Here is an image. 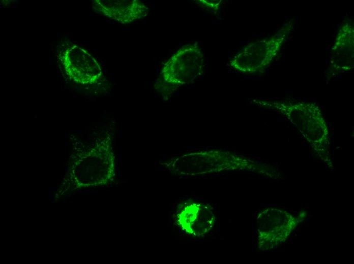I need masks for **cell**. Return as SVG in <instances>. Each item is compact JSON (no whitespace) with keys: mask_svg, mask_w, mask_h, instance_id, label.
I'll return each instance as SVG.
<instances>
[{"mask_svg":"<svg viewBox=\"0 0 354 264\" xmlns=\"http://www.w3.org/2000/svg\"><path fill=\"white\" fill-rule=\"evenodd\" d=\"M332 50L336 67L348 69L352 67L353 29L351 25L345 24L340 28Z\"/></svg>","mask_w":354,"mask_h":264,"instance_id":"5b68a950","label":"cell"},{"mask_svg":"<svg viewBox=\"0 0 354 264\" xmlns=\"http://www.w3.org/2000/svg\"><path fill=\"white\" fill-rule=\"evenodd\" d=\"M259 219V245L264 249H271L284 242L297 225L292 215L280 209L264 211Z\"/></svg>","mask_w":354,"mask_h":264,"instance_id":"3957f363","label":"cell"},{"mask_svg":"<svg viewBox=\"0 0 354 264\" xmlns=\"http://www.w3.org/2000/svg\"><path fill=\"white\" fill-rule=\"evenodd\" d=\"M202 69V56L199 49L193 45H185L166 62L161 73L167 83L180 85L192 81Z\"/></svg>","mask_w":354,"mask_h":264,"instance_id":"6da1fadb","label":"cell"},{"mask_svg":"<svg viewBox=\"0 0 354 264\" xmlns=\"http://www.w3.org/2000/svg\"><path fill=\"white\" fill-rule=\"evenodd\" d=\"M285 34L247 45L231 62L238 71L243 73H255L264 69L272 61L280 49Z\"/></svg>","mask_w":354,"mask_h":264,"instance_id":"7a4b0ae2","label":"cell"},{"mask_svg":"<svg viewBox=\"0 0 354 264\" xmlns=\"http://www.w3.org/2000/svg\"><path fill=\"white\" fill-rule=\"evenodd\" d=\"M105 15L123 24H128L145 17L149 8L138 0L116 1L110 2L108 6H103Z\"/></svg>","mask_w":354,"mask_h":264,"instance_id":"277c9868","label":"cell"}]
</instances>
